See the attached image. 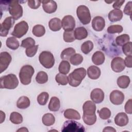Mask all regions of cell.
Here are the masks:
<instances>
[{
	"label": "cell",
	"instance_id": "32",
	"mask_svg": "<svg viewBox=\"0 0 132 132\" xmlns=\"http://www.w3.org/2000/svg\"><path fill=\"white\" fill-rule=\"evenodd\" d=\"M71 68V65L70 63L67 60H63L59 64L58 70L60 73L63 74H67Z\"/></svg>",
	"mask_w": 132,
	"mask_h": 132
},
{
	"label": "cell",
	"instance_id": "18",
	"mask_svg": "<svg viewBox=\"0 0 132 132\" xmlns=\"http://www.w3.org/2000/svg\"><path fill=\"white\" fill-rule=\"evenodd\" d=\"M128 117L124 112L118 113L114 118L115 124L119 126H126L128 123Z\"/></svg>",
	"mask_w": 132,
	"mask_h": 132
},
{
	"label": "cell",
	"instance_id": "9",
	"mask_svg": "<svg viewBox=\"0 0 132 132\" xmlns=\"http://www.w3.org/2000/svg\"><path fill=\"white\" fill-rule=\"evenodd\" d=\"M15 20L12 16L7 17L1 24L0 35L2 37H6L8 34L9 30L12 28L15 23Z\"/></svg>",
	"mask_w": 132,
	"mask_h": 132
},
{
	"label": "cell",
	"instance_id": "5",
	"mask_svg": "<svg viewBox=\"0 0 132 132\" xmlns=\"http://www.w3.org/2000/svg\"><path fill=\"white\" fill-rule=\"evenodd\" d=\"M39 60L41 64L46 69L52 68L55 64L54 57L49 51L42 52L39 55Z\"/></svg>",
	"mask_w": 132,
	"mask_h": 132
},
{
	"label": "cell",
	"instance_id": "8",
	"mask_svg": "<svg viewBox=\"0 0 132 132\" xmlns=\"http://www.w3.org/2000/svg\"><path fill=\"white\" fill-rule=\"evenodd\" d=\"M28 30V25L25 21L17 23L14 28L11 35L16 38H20L24 36Z\"/></svg>",
	"mask_w": 132,
	"mask_h": 132
},
{
	"label": "cell",
	"instance_id": "10",
	"mask_svg": "<svg viewBox=\"0 0 132 132\" xmlns=\"http://www.w3.org/2000/svg\"><path fill=\"white\" fill-rule=\"evenodd\" d=\"M61 25L64 31L73 30L75 26V21L73 16L67 15L63 17L61 21Z\"/></svg>",
	"mask_w": 132,
	"mask_h": 132
},
{
	"label": "cell",
	"instance_id": "52",
	"mask_svg": "<svg viewBox=\"0 0 132 132\" xmlns=\"http://www.w3.org/2000/svg\"><path fill=\"white\" fill-rule=\"evenodd\" d=\"M103 131H116V130L112 127L107 126L104 128Z\"/></svg>",
	"mask_w": 132,
	"mask_h": 132
},
{
	"label": "cell",
	"instance_id": "19",
	"mask_svg": "<svg viewBox=\"0 0 132 132\" xmlns=\"http://www.w3.org/2000/svg\"><path fill=\"white\" fill-rule=\"evenodd\" d=\"M100 69L95 65H91L87 69V74L88 77L92 79H97L101 75Z\"/></svg>",
	"mask_w": 132,
	"mask_h": 132
},
{
	"label": "cell",
	"instance_id": "12",
	"mask_svg": "<svg viewBox=\"0 0 132 132\" xmlns=\"http://www.w3.org/2000/svg\"><path fill=\"white\" fill-rule=\"evenodd\" d=\"M111 68L115 72H121L125 68L124 59L119 57H114L111 62Z\"/></svg>",
	"mask_w": 132,
	"mask_h": 132
},
{
	"label": "cell",
	"instance_id": "17",
	"mask_svg": "<svg viewBox=\"0 0 132 132\" xmlns=\"http://www.w3.org/2000/svg\"><path fill=\"white\" fill-rule=\"evenodd\" d=\"M83 114L92 115L95 114L96 106L94 102L87 101L85 102L82 106Z\"/></svg>",
	"mask_w": 132,
	"mask_h": 132
},
{
	"label": "cell",
	"instance_id": "23",
	"mask_svg": "<svg viewBox=\"0 0 132 132\" xmlns=\"http://www.w3.org/2000/svg\"><path fill=\"white\" fill-rule=\"evenodd\" d=\"M105 55L101 51L95 52L92 56V61L95 65H101L105 61Z\"/></svg>",
	"mask_w": 132,
	"mask_h": 132
},
{
	"label": "cell",
	"instance_id": "47",
	"mask_svg": "<svg viewBox=\"0 0 132 132\" xmlns=\"http://www.w3.org/2000/svg\"><path fill=\"white\" fill-rule=\"evenodd\" d=\"M28 6L31 9H38L41 5V1H34V0H29L27 1Z\"/></svg>",
	"mask_w": 132,
	"mask_h": 132
},
{
	"label": "cell",
	"instance_id": "38",
	"mask_svg": "<svg viewBox=\"0 0 132 132\" xmlns=\"http://www.w3.org/2000/svg\"><path fill=\"white\" fill-rule=\"evenodd\" d=\"M70 63L74 65H78L83 61V57L79 54H74L70 59Z\"/></svg>",
	"mask_w": 132,
	"mask_h": 132
},
{
	"label": "cell",
	"instance_id": "40",
	"mask_svg": "<svg viewBox=\"0 0 132 132\" xmlns=\"http://www.w3.org/2000/svg\"><path fill=\"white\" fill-rule=\"evenodd\" d=\"M49 95L46 92H41L37 97L38 103L40 105H45L48 100Z\"/></svg>",
	"mask_w": 132,
	"mask_h": 132
},
{
	"label": "cell",
	"instance_id": "36",
	"mask_svg": "<svg viewBox=\"0 0 132 132\" xmlns=\"http://www.w3.org/2000/svg\"><path fill=\"white\" fill-rule=\"evenodd\" d=\"M36 80L40 84L46 83L48 80V75L47 73L44 71L39 72L36 75Z\"/></svg>",
	"mask_w": 132,
	"mask_h": 132
},
{
	"label": "cell",
	"instance_id": "7",
	"mask_svg": "<svg viewBox=\"0 0 132 132\" xmlns=\"http://www.w3.org/2000/svg\"><path fill=\"white\" fill-rule=\"evenodd\" d=\"M8 10L10 15L14 20H18L23 15V8L18 1H9Z\"/></svg>",
	"mask_w": 132,
	"mask_h": 132
},
{
	"label": "cell",
	"instance_id": "25",
	"mask_svg": "<svg viewBox=\"0 0 132 132\" xmlns=\"http://www.w3.org/2000/svg\"><path fill=\"white\" fill-rule=\"evenodd\" d=\"M48 107L50 110L52 111L56 112L58 111L60 108V102L59 99L56 96H53L51 97Z\"/></svg>",
	"mask_w": 132,
	"mask_h": 132
},
{
	"label": "cell",
	"instance_id": "39",
	"mask_svg": "<svg viewBox=\"0 0 132 132\" xmlns=\"http://www.w3.org/2000/svg\"><path fill=\"white\" fill-rule=\"evenodd\" d=\"M55 80L61 85H66L68 83V78L67 75L62 73H58L55 77Z\"/></svg>",
	"mask_w": 132,
	"mask_h": 132
},
{
	"label": "cell",
	"instance_id": "50",
	"mask_svg": "<svg viewBox=\"0 0 132 132\" xmlns=\"http://www.w3.org/2000/svg\"><path fill=\"white\" fill-rule=\"evenodd\" d=\"M131 59H132V56L131 55L129 56H127L124 60V63L125 66H126L128 68H131L132 65H131Z\"/></svg>",
	"mask_w": 132,
	"mask_h": 132
},
{
	"label": "cell",
	"instance_id": "21",
	"mask_svg": "<svg viewBox=\"0 0 132 132\" xmlns=\"http://www.w3.org/2000/svg\"><path fill=\"white\" fill-rule=\"evenodd\" d=\"M64 117L70 120H80V115L76 110L73 109H67L63 113Z\"/></svg>",
	"mask_w": 132,
	"mask_h": 132
},
{
	"label": "cell",
	"instance_id": "30",
	"mask_svg": "<svg viewBox=\"0 0 132 132\" xmlns=\"http://www.w3.org/2000/svg\"><path fill=\"white\" fill-rule=\"evenodd\" d=\"M75 54V50L73 47H68L63 50L60 55L61 58L64 60H70V58Z\"/></svg>",
	"mask_w": 132,
	"mask_h": 132
},
{
	"label": "cell",
	"instance_id": "55",
	"mask_svg": "<svg viewBox=\"0 0 132 132\" xmlns=\"http://www.w3.org/2000/svg\"><path fill=\"white\" fill-rule=\"evenodd\" d=\"M105 2L107 3H112L113 2H112V1H110V2H108V1L106 2V1H105Z\"/></svg>",
	"mask_w": 132,
	"mask_h": 132
},
{
	"label": "cell",
	"instance_id": "14",
	"mask_svg": "<svg viewBox=\"0 0 132 132\" xmlns=\"http://www.w3.org/2000/svg\"><path fill=\"white\" fill-rule=\"evenodd\" d=\"M90 98L94 103L100 104L104 99V92L100 88L94 89L91 92Z\"/></svg>",
	"mask_w": 132,
	"mask_h": 132
},
{
	"label": "cell",
	"instance_id": "51",
	"mask_svg": "<svg viewBox=\"0 0 132 132\" xmlns=\"http://www.w3.org/2000/svg\"><path fill=\"white\" fill-rule=\"evenodd\" d=\"M125 2V1H117L114 2V4H113V7L114 9H120L121 7L122 6L123 3Z\"/></svg>",
	"mask_w": 132,
	"mask_h": 132
},
{
	"label": "cell",
	"instance_id": "46",
	"mask_svg": "<svg viewBox=\"0 0 132 132\" xmlns=\"http://www.w3.org/2000/svg\"><path fill=\"white\" fill-rule=\"evenodd\" d=\"M123 53L126 56L131 55V42H128L122 46Z\"/></svg>",
	"mask_w": 132,
	"mask_h": 132
},
{
	"label": "cell",
	"instance_id": "45",
	"mask_svg": "<svg viewBox=\"0 0 132 132\" xmlns=\"http://www.w3.org/2000/svg\"><path fill=\"white\" fill-rule=\"evenodd\" d=\"M38 45H35L33 46L26 48L25 51L26 55H27V56L29 57H32L34 56L38 51Z\"/></svg>",
	"mask_w": 132,
	"mask_h": 132
},
{
	"label": "cell",
	"instance_id": "33",
	"mask_svg": "<svg viewBox=\"0 0 132 132\" xmlns=\"http://www.w3.org/2000/svg\"><path fill=\"white\" fill-rule=\"evenodd\" d=\"M93 43L90 40L84 42L81 46V51L85 54H89L93 48Z\"/></svg>",
	"mask_w": 132,
	"mask_h": 132
},
{
	"label": "cell",
	"instance_id": "11",
	"mask_svg": "<svg viewBox=\"0 0 132 132\" xmlns=\"http://www.w3.org/2000/svg\"><path fill=\"white\" fill-rule=\"evenodd\" d=\"M12 60L11 56L7 52H3L0 54V71L1 73L5 71L8 67Z\"/></svg>",
	"mask_w": 132,
	"mask_h": 132
},
{
	"label": "cell",
	"instance_id": "42",
	"mask_svg": "<svg viewBox=\"0 0 132 132\" xmlns=\"http://www.w3.org/2000/svg\"><path fill=\"white\" fill-rule=\"evenodd\" d=\"M35 40L30 37H28L22 41L21 46L24 48H29L35 45Z\"/></svg>",
	"mask_w": 132,
	"mask_h": 132
},
{
	"label": "cell",
	"instance_id": "43",
	"mask_svg": "<svg viewBox=\"0 0 132 132\" xmlns=\"http://www.w3.org/2000/svg\"><path fill=\"white\" fill-rule=\"evenodd\" d=\"M98 114L100 118L103 120L108 119L111 116L110 110L106 107L102 108L100 111H98Z\"/></svg>",
	"mask_w": 132,
	"mask_h": 132
},
{
	"label": "cell",
	"instance_id": "41",
	"mask_svg": "<svg viewBox=\"0 0 132 132\" xmlns=\"http://www.w3.org/2000/svg\"><path fill=\"white\" fill-rule=\"evenodd\" d=\"M63 40L66 42H72L75 40L74 36V31H64L63 32Z\"/></svg>",
	"mask_w": 132,
	"mask_h": 132
},
{
	"label": "cell",
	"instance_id": "54",
	"mask_svg": "<svg viewBox=\"0 0 132 132\" xmlns=\"http://www.w3.org/2000/svg\"><path fill=\"white\" fill-rule=\"evenodd\" d=\"M28 130L26 127H21L17 130V131H28Z\"/></svg>",
	"mask_w": 132,
	"mask_h": 132
},
{
	"label": "cell",
	"instance_id": "44",
	"mask_svg": "<svg viewBox=\"0 0 132 132\" xmlns=\"http://www.w3.org/2000/svg\"><path fill=\"white\" fill-rule=\"evenodd\" d=\"M123 30V27L120 25H113L109 26L107 28V31L109 34L120 33Z\"/></svg>",
	"mask_w": 132,
	"mask_h": 132
},
{
	"label": "cell",
	"instance_id": "28",
	"mask_svg": "<svg viewBox=\"0 0 132 132\" xmlns=\"http://www.w3.org/2000/svg\"><path fill=\"white\" fill-rule=\"evenodd\" d=\"M42 121L43 124L45 126H52L55 122V118L52 113H47L43 116Z\"/></svg>",
	"mask_w": 132,
	"mask_h": 132
},
{
	"label": "cell",
	"instance_id": "1",
	"mask_svg": "<svg viewBox=\"0 0 132 132\" xmlns=\"http://www.w3.org/2000/svg\"><path fill=\"white\" fill-rule=\"evenodd\" d=\"M86 74V70L84 68L75 69L68 76V83L72 87H76L78 86L85 77Z\"/></svg>",
	"mask_w": 132,
	"mask_h": 132
},
{
	"label": "cell",
	"instance_id": "20",
	"mask_svg": "<svg viewBox=\"0 0 132 132\" xmlns=\"http://www.w3.org/2000/svg\"><path fill=\"white\" fill-rule=\"evenodd\" d=\"M123 17V12L120 9H113L108 13V19L111 22L120 21Z\"/></svg>",
	"mask_w": 132,
	"mask_h": 132
},
{
	"label": "cell",
	"instance_id": "34",
	"mask_svg": "<svg viewBox=\"0 0 132 132\" xmlns=\"http://www.w3.org/2000/svg\"><path fill=\"white\" fill-rule=\"evenodd\" d=\"M23 117L22 116L17 112H12L11 113L10 116V121L14 124H19L23 122Z\"/></svg>",
	"mask_w": 132,
	"mask_h": 132
},
{
	"label": "cell",
	"instance_id": "16",
	"mask_svg": "<svg viewBox=\"0 0 132 132\" xmlns=\"http://www.w3.org/2000/svg\"><path fill=\"white\" fill-rule=\"evenodd\" d=\"M92 26L94 30L97 31H102L105 26V21L103 18L96 16L93 18L92 21Z\"/></svg>",
	"mask_w": 132,
	"mask_h": 132
},
{
	"label": "cell",
	"instance_id": "31",
	"mask_svg": "<svg viewBox=\"0 0 132 132\" xmlns=\"http://www.w3.org/2000/svg\"><path fill=\"white\" fill-rule=\"evenodd\" d=\"M32 32L34 36L37 37H41L44 35L45 33V29L43 25L40 24L36 25L32 28Z\"/></svg>",
	"mask_w": 132,
	"mask_h": 132
},
{
	"label": "cell",
	"instance_id": "13",
	"mask_svg": "<svg viewBox=\"0 0 132 132\" xmlns=\"http://www.w3.org/2000/svg\"><path fill=\"white\" fill-rule=\"evenodd\" d=\"M110 101L114 105H119L123 103L124 100V95L121 91L116 90L112 91L110 94Z\"/></svg>",
	"mask_w": 132,
	"mask_h": 132
},
{
	"label": "cell",
	"instance_id": "35",
	"mask_svg": "<svg viewBox=\"0 0 132 132\" xmlns=\"http://www.w3.org/2000/svg\"><path fill=\"white\" fill-rule=\"evenodd\" d=\"M130 38L127 34H123L118 36L116 39V42L119 46H123L129 42Z\"/></svg>",
	"mask_w": 132,
	"mask_h": 132
},
{
	"label": "cell",
	"instance_id": "29",
	"mask_svg": "<svg viewBox=\"0 0 132 132\" xmlns=\"http://www.w3.org/2000/svg\"><path fill=\"white\" fill-rule=\"evenodd\" d=\"M6 44L9 48L12 50H16L20 46L19 41L15 37H13L8 38L6 40Z\"/></svg>",
	"mask_w": 132,
	"mask_h": 132
},
{
	"label": "cell",
	"instance_id": "15",
	"mask_svg": "<svg viewBox=\"0 0 132 132\" xmlns=\"http://www.w3.org/2000/svg\"><path fill=\"white\" fill-rule=\"evenodd\" d=\"M42 8L47 13H53L55 12L57 8V5L54 1H42Z\"/></svg>",
	"mask_w": 132,
	"mask_h": 132
},
{
	"label": "cell",
	"instance_id": "22",
	"mask_svg": "<svg viewBox=\"0 0 132 132\" xmlns=\"http://www.w3.org/2000/svg\"><path fill=\"white\" fill-rule=\"evenodd\" d=\"M48 27L53 31H59L62 27L61 21L57 18H53L48 22Z\"/></svg>",
	"mask_w": 132,
	"mask_h": 132
},
{
	"label": "cell",
	"instance_id": "49",
	"mask_svg": "<svg viewBox=\"0 0 132 132\" xmlns=\"http://www.w3.org/2000/svg\"><path fill=\"white\" fill-rule=\"evenodd\" d=\"M125 111L127 113L131 114L132 109H131V99L128 100L125 105Z\"/></svg>",
	"mask_w": 132,
	"mask_h": 132
},
{
	"label": "cell",
	"instance_id": "4",
	"mask_svg": "<svg viewBox=\"0 0 132 132\" xmlns=\"http://www.w3.org/2000/svg\"><path fill=\"white\" fill-rule=\"evenodd\" d=\"M61 131L63 132H83L85 131V129L81 123L70 120L64 122L62 126Z\"/></svg>",
	"mask_w": 132,
	"mask_h": 132
},
{
	"label": "cell",
	"instance_id": "48",
	"mask_svg": "<svg viewBox=\"0 0 132 132\" xmlns=\"http://www.w3.org/2000/svg\"><path fill=\"white\" fill-rule=\"evenodd\" d=\"M131 8H132V2L131 1L128 2L125 5L124 9V13L129 16H131Z\"/></svg>",
	"mask_w": 132,
	"mask_h": 132
},
{
	"label": "cell",
	"instance_id": "53",
	"mask_svg": "<svg viewBox=\"0 0 132 132\" xmlns=\"http://www.w3.org/2000/svg\"><path fill=\"white\" fill-rule=\"evenodd\" d=\"M1 121H0V123H2L5 119V113H4L3 112V111L1 110Z\"/></svg>",
	"mask_w": 132,
	"mask_h": 132
},
{
	"label": "cell",
	"instance_id": "26",
	"mask_svg": "<svg viewBox=\"0 0 132 132\" xmlns=\"http://www.w3.org/2000/svg\"><path fill=\"white\" fill-rule=\"evenodd\" d=\"M30 100L26 96H21L16 102V106L19 109H26L30 106Z\"/></svg>",
	"mask_w": 132,
	"mask_h": 132
},
{
	"label": "cell",
	"instance_id": "3",
	"mask_svg": "<svg viewBox=\"0 0 132 132\" xmlns=\"http://www.w3.org/2000/svg\"><path fill=\"white\" fill-rule=\"evenodd\" d=\"M35 70L30 65L23 66L19 73V77L21 82L24 85H27L31 82V77L34 75Z\"/></svg>",
	"mask_w": 132,
	"mask_h": 132
},
{
	"label": "cell",
	"instance_id": "6",
	"mask_svg": "<svg viewBox=\"0 0 132 132\" xmlns=\"http://www.w3.org/2000/svg\"><path fill=\"white\" fill-rule=\"evenodd\" d=\"M77 16L80 22L84 25L90 23L91 19L89 8L85 5L79 6L76 10Z\"/></svg>",
	"mask_w": 132,
	"mask_h": 132
},
{
	"label": "cell",
	"instance_id": "27",
	"mask_svg": "<svg viewBox=\"0 0 132 132\" xmlns=\"http://www.w3.org/2000/svg\"><path fill=\"white\" fill-rule=\"evenodd\" d=\"M130 81V78L128 76L122 75L118 77L117 79V84L120 88L125 89L128 87Z\"/></svg>",
	"mask_w": 132,
	"mask_h": 132
},
{
	"label": "cell",
	"instance_id": "37",
	"mask_svg": "<svg viewBox=\"0 0 132 132\" xmlns=\"http://www.w3.org/2000/svg\"><path fill=\"white\" fill-rule=\"evenodd\" d=\"M82 119L85 124L88 125H92L96 121V116L95 114L92 115L83 114Z\"/></svg>",
	"mask_w": 132,
	"mask_h": 132
},
{
	"label": "cell",
	"instance_id": "2",
	"mask_svg": "<svg viewBox=\"0 0 132 132\" xmlns=\"http://www.w3.org/2000/svg\"><path fill=\"white\" fill-rule=\"evenodd\" d=\"M1 88L14 89L19 85V80L15 75L9 74L3 76L0 78Z\"/></svg>",
	"mask_w": 132,
	"mask_h": 132
},
{
	"label": "cell",
	"instance_id": "24",
	"mask_svg": "<svg viewBox=\"0 0 132 132\" xmlns=\"http://www.w3.org/2000/svg\"><path fill=\"white\" fill-rule=\"evenodd\" d=\"M74 31L75 39L81 40L86 38L88 36V31L84 27H77Z\"/></svg>",
	"mask_w": 132,
	"mask_h": 132
}]
</instances>
